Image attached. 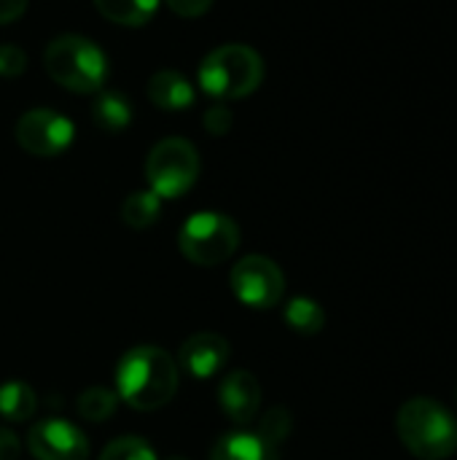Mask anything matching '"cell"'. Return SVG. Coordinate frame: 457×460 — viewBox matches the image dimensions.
I'll list each match as a JSON object with an SVG mask.
<instances>
[{
    "label": "cell",
    "mask_w": 457,
    "mask_h": 460,
    "mask_svg": "<svg viewBox=\"0 0 457 460\" xmlns=\"http://www.w3.org/2000/svg\"><path fill=\"white\" fill-rule=\"evenodd\" d=\"M175 391L178 364L167 350L156 345H140L121 356L116 367V396L124 399L132 410H159L175 396Z\"/></svg>",
    "instance_id": "6da1fadb"
},
{
    "label": "cell",
    "mask_w": 457,
    "mask_h": 460,
    "mask_svg": "<svg viewBox=\"0 0 457 460\" xmlns=\"http://www.w3.org/2000/svg\"><path fill=\"white\" fill-rule=\"evenodd\" d=\"M396 431L417 460H447L457 453L455 415L431 396L409 399L396 415Z\"/></svg>",
    "instance_id": "7a4b0ae2"
},
{
    "label": "cell",
    "mask_w": 457,
    "mask_h": 460,
    "mask_svg": "<svg viewBox=\"0 0 457 460\" xmlns=\"http://www.w3.org/2000/svg\"><path fill=\"white\" fill-rule=\"evenodd\" d=\"M46 73L65 89L75 94L100 92L108 78V59L89 38L59 35L48 43L43 54Z\"/></svg>",
    "instance_id": "3957f363"
},
{
    "label": "cell",
    "mask_w": 457,
    "mask_h": 460,
    "mask_svg": "<svg viewBox=\"0 0 457 460\" xmlns=\"http://www.w3.org/2000/svg\"><path fill=\"white\" fill-rule=\"evenodd\" d=\"M264 81V59L240 43L210 51L199 65V86L215 100H237L253 94Z\"/></svg>",
    "instance_id": "277c9868"
},
{
    "label": "cell",
    "mask_w": 457,
    "mask_h": 460,
    "mask_svg": "<svg viewBox=\"0 0 457 460\" xmlns=\"http://www.w3.org/2000/svg\"><path fill=\"white\" fill-rule=\"evenodd\" d=\"M240 245V226L224 213H197L191 216L178 234L180 253L197 267L224 264Z\"/></svg>",
    "instance_id": "5b68a950"
},
{
    "label": "cell",
    "mask_w": 457,
    "mask_h": 460,
    "mask_svg": "<svg viewBox=\"0 0 457 460\" xmlns=\"http://www.w3.org/2000/svg\"><path fill=\"white\" fill-rule=\"evenodd\" d=\"M145 178L159 199L186 194L199 178V154L183 137L159 140L145 159Z\"/></svg>",
    "instance_id": "8992f818"
},
{
    "label": "cell",
    "mask_w": 457,
    "mask_h": 460,
    "mask_svg": "<svg viewBox=\"0 0 457 460\" xmlns=\"http://www.w3.org/2000/svg\"><path fill=\"white\" fill-rule=\"evenodd\" d=\"M232 291L234 296L253 307V310H269L283 299L286 291V275L283 270L267 259V256H245L232 270Z\"/></svg>",
    "instance_id": "52a82bcc"
},
{
    "label": "cell",
    "mask_w": 457,
    "mask_h": 460,
    "mask_svg": "<svg viewBox=\"0 0 457 460\" xmlns=\"http://www.w3.org/2000/svg\"><path fill=\"white\" fill-rule=\"evenodd\" d=\"M73 121L57 111L35 108L16 121V143L32 156H59L73 143Z\"/></svg>",
    "instance_id": "ba28073f"
},
{
    "label": "cell",
    "mask_w": 457,
    "mask_h": 460,
    "mask_svg": "<svg viewBox=\"0 0 457 460\" xmlns=\"http://www.w3.org/2000/svg\"><path fill=\"white\" fill-rule=\"evenodd\" d=\"M27 450L35 460H86L89 439L78 426L59 418H48L30 429Z\"/></svg>",
    "instance_id": "9c48e42d"
},
{
    "label": "cell",
    "mask_w": 457,
    "mask_h": 460,
    "mask_svg": "<svg viewBox=\"0 0 457 460\" xmlns=\"http://www.w3.org/2000/svg\"><path fill=\"white\" fill-rule=\"evenodd\" d=\"M229 361V342L221 334L199 332L189 337L178 350V364L194 380H210Z\"/></svg>",
    "instance_id": "30bf717a"
},
{
    "label": "cell",
    "mask_w": 457,
    "mask_h": 460,
    "mask_svg": "<svg viewBox=\"0 0 457 460\" xmlns=\"http://www.w3.org/2000/svg\"><path fill=\"white\" fill-rule=\"evenodd\" d=\"M218 404L232 423L245 426L256 418L261 407V383L256 380V375L245 369L232 372L218 385Z\"/></svg>",
    "instance_id": "8fae6325"
},
{
    "label": "cell",
    "mask_w": 457,
    "mask_h": 460,
    "mask_svg": "<svg viewBox=\"0 0 457 460\" xmlns=\"http://www.w3.org/2000/svg\"><path fill=\"white\" fill-rule=\"evenodd\" d=\"M210 460H280L277 458V447H272L267 439H261L259 434H248V431H234L226 434L215 442Z\"/></svg>",
    "instance_id": "7c38bea8"
},
{
    "label": "cell",
    "mask_w": 457,
    "mask_h": 460,
    "mask_svg": "<svg viewBox=\"0 0 457 460\" xmlns=\"http://www.w3.org/2000/svg\"><path fill=\"white\" fill-rule=\"evenodd\" d=\"M148 97L162 111H186L194 102V86L175 70H159L148 84Z\"/></svg>",
    "instance_id": "4fadbf2b"
},
{
    "label": "cell",
    "mask_w": 457,
    "mask_h": 460,
    "mask_svg": "<svg viewBox=\"0 0 457 460\" xmlns=\"http://www.w3.org/2000/svg\"><path fill=\"white\" fill-rule=\"evenodd\" d=\"M94 5L105 19H110L116 24L140 27L156 13L159 0H94Z\"/></svg>",
    "instance_id": "5bb4252c"
},
{
    "label": "cell",
    "mask_w": 457,
    "mask_h": 460,
    "mask_svg": "<svg viewBox=\"0 0 457 460\" xmlns=\"http://www.w3.org/2000/svg\"><path fill=\"white\" fill-rule=\"evenodd\" d=\"M38 399L27 383H5L0 385V418L11 423H24L35 415Z\"/></svg>",
    "instance_id": "9a60e30c"
},
{
    "label": "cell",
    "mask_w": 457,
    "mask_h": 460,
    "mask_svg": "<svg viewBox=\"0 0 457 460\" xmlns=\"http://www.w3.org/2000/svg\"><path fill=\"white\" fill-rule=\"evenodd\" d=\"M92 119L105 132H121L132 121V108L119 92H102L92 105Z\"/></svg>",
    "instance_id": "2e32d148"
},
{
    "label": "cell",
    "mask_w": 457,
    "mask_h": 460,
    "mask_svg": "<svg viewBox=\"0 0 457 460\" xmlns=\"http://www.w3.org/2000/svg\"><path fill=\"white\" fill-rule=\"evenodd\" d=\"M162 199L154 191H135L121 205V218L129 229H148L159 221Z\"/></svg>",
    "instance_id": "e0dca14e"
},
{
    "label": "cell",
    "mask_w": 457,
    "mask_h": 460,
    "mask_svg": "<svg viewBox=\"0 0 457 460\" xmlns=\"http://www.w3.org/2000/svg\"><path fill=\"white\" fill-rule=\"evenodd\" d=\"M286 323L296 332V334H318L326 326V313L318 302L307 299V296H296L286 305Z\"/></svg>",
    "instance_id": "ac0fdd59"
},
{
    "label": "cell",
    "mask_w": 457,
    "mask_h": 460,
    "mask_svg": "<svg viewBox=\"0 0 457 460\" xmlns=\"http://www.w3.org/2000/svg\"><path fill=\"white\" fill-rule=\"evenodd\" d=\"M116 407H119V396L108 388H89L75 402L78 415L92 423H105L116 412Z\"/></svg>",
    "instance_id": "d6986e66"
},
{
    "label": "cell",
    "mask_w": 457,
    "mask_h": 460,
    "mask_svg": "<svg viewBox=\"0 0 457 460\" xmlns=\"http://www.w3.org/2000/svg\"><path fill=\"white\" fill-rule=\"evenodd\" d=\"M100 460H159L154 447L148 442H143L140 437H121L116 442H110Z\"/></svg>",
    "instance_id": "ffe728a7"
},
{
    "label": "cell",
    "mask_w": 457,
    "mask_h": 460,
    "mask_svg": "<svg viewBox=\"0 0 457 460\" xmlns=\"http://www.w3.org/2000/svg\"><path fill=\"white\" fill-rule=\"evenodd\" d=\"M291 434V415L286 410H269L264 418H261V429H259V437L267 439L272 447H277L280 442H286Z\"/></svg>",
    "instance_id": "44dd1931"
},
{
    "label": "cell",
    "mask_w": 457,
    "mask_h": 460,
    "mask_svg": "<svg viewBox=\"0 0 457 460\" xmlns=\"http://www.w3.org/2000/svg\"><path fill=\"white\" fill-rule=\"evenodd\" d=\"M24 67H27V54L19 46H13V43L0 46V75L16 78L24 73Z\"/></svg>",
    "instance_id": "7402d4cb"
},
{
    "label": "cell",
    "mask_w": 457,
    "mask_h": 460,
    "mask_svg": "<svg viewBox=\"0 0 457 460\" xmlns=\"http://www.w3.org/2000/svg\"><path fill=\"white\" fill-rule=\"evenodd\" d=\"M205 129L210 135H226L229 127H232V111L226 105H213L205 111V119H202Z\"/></svg>",
    "instance_id": "603a6c76"
},
{
    "label": "cell",
    "mask_w": 457,
    "mask_h": 460,
    "mask_svg": "<svg viewBox=\"0 0 457 460\" xmlns=\"http://www.w3.org/2000/svg\"><path fill=\"white\" fill-rule=\"evenodd\" d=\"M167 5H170L175 13L186 16V19H197V16H202V13L210 11L213 0H167Z\"/></svg>",
    "instance_id": "cb8c5ba5"
},
{
    "label": "cell",
    "mask_w": 457,
    "mask_h": 460,
    "mask_svg": "<svg viewBox=\"0 0 457 460\" xmlns=\"http://www.w3.org/2000/svg\"><path fill=\"white\" fill-rule=\"evenodd\" d=\"M19 453L22 442L16 439V434L0 426V460H19Z\"/></svg>",
    "instance_id": "d4e9b609"
},
{
    "label": "cell",
    "mask_w": 457,
    "mask_h": 460,
    "mask_svg": "<svg viewBox=\"0 0 457 460\" xmlns=\"http://www.w3.org/2000/svg\"><path fill=\"white\" fill-rule=\"evenodd\" d=\"M27 8V0H0V24L19 19Z\"/></svg>",
    "instance_id": "484cf974"
},
{
    "label": "cell",
    "mask_w": 457,
    "mask_h": 460,
    "mask_svg": "<svg viewBox=\"0 0 457 460\" xmlns=\"http://www.w3.org/2000/svg\"><path fill=\"white\" fill-rule=\"evenodd\" d=\"M170 460H186V458H170Z\"/></svg>",
    "instance_id": "4316f807"
}]
</instances>
